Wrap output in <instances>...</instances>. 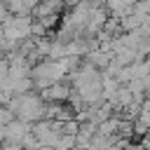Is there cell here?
I'll list each match as a JSON object with an SVG mask.
<instances>
[{"mask_svg":"<svg viewBox=\"0 0 150 150\" xmlns=\"http://www.w3.org/2000/svg\"><path fill=\"white\" fill-rule=\"evenodd\" d=\"M30 21L28 19H23V16H16V19H12L7 26H5V35L7 38H12V40H21L26 33H30Z\"/></svg>","mask_w":150,"mask_h":150,"instance_id":"cell-1","label":"cell"}]
</instances>
